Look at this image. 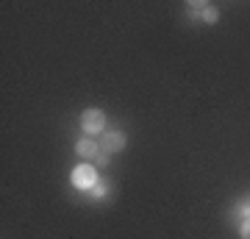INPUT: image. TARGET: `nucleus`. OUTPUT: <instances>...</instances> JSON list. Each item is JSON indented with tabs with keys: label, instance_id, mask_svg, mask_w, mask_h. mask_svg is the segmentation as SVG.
Wrapping results in <instances>:
<instances>
[{
	"label": "nucleus",
	"instance_id": "f257e3e1",
	"mask_svg": "<svg viewBox=\"0 0 250 239\" xmlns=\"http://www.w3.org/2000/svg\"><path fill=\"white\" fill-rule=\"evenodd\" d=\"M81 131H83V136H100L106 131V114L100 109H86L81 114Z\"/></svg>",
	"mask_w": 250,
	"mask_h": 239
},
{
	"label": "nucleus",
	"instance_id": "f03ea898",
	"mask_svg": "<svg viewBox=\"0 0 250 239\" xmlns=\"http://www.w3.org/2000/svg\"><path fill=\"white\" fill-rule=\"evenodd\" d=\"M98 181H100L98 170H95V164H89V161H83V164H78V167L72 170V186H75V189H86V192H89Z\"/></svg>",
	"mask_w": 250,
	"mask_h": 239
},
{
	"label": "nucleus",
	"instance_id": "7ed1b4c3",
	"mask_svg": "<svg viewBox=\"0 0 250 239\" xmlns=\"http://www.w3.org/2000/svg\"><path fill=\"white\" fill-rule=\"evenodd\" d=\"M125 148V133L123 131H103L100 133V153H106V156H111V153H120Z\"/></svg>",
	"mask_w": 250,
	"mask_h": 239
},
{
	"label": "nucleus",
	"instance_id": "20e7f679",
	"mask_svg": "<svg viewBox=\"0 0 250 239\" xmlns=\"http://www.w3.org/2000/svg\"><path fill=\"white\" fill-rule=\"evenodd\" d=\"M75 153L83 161H98L100 159V142H95V136H81L75 142Z\"/></svg>",
	"mask_w": 250,
	"mask_h": 239
},
{
	"label": "nucleus",
	"instance_id": "39448f33",
	"mask_svg": "<svg viewBox=\"0 0 250 239\" xmlns=\"http://www.w3.org/2000/svg\"><path fill=\"white\" fill-rule=\"evenodd\" d=\"M189 14H195L197 20H203L208 25H214L217 22V9L211 3H189Z\"/></svg>",
	"mask_w": 250,
	"mask_h": 239
},
{
	"label": "nucleus",
	"instance_id": "423d86ee",
	"mask_svg": "<svg viewBox=\"0 0 250 239\" xmlns=\"http://www.w3.org/2000/svg\"><path fill=\"white\" fill-rule=\"evenodd\" d=\"M108 189H111V186H108V181H98V184L89 189V195L95 197V200H103V197L108 195Z\"/></svg>",
	"mask_w": 250,
	"mask_h": 239
},
{
	"label": "nucleus",
	"instance_id": "0eeeda50",
	"mask_svg": "<svg viewBox=\"0 0 250 239\" xmlns=\"http://www.w3.org/2000/svg\"><path fill=\"white\" fill-rule=\"evenodd\" d=\"M236 217H239V220L250 217V200H239V203H236Z\"/></svg>",
	"mask_w": 250,
	"mask_h": 239
},
{
	"label": "nucleus",
	"instance_id": "6e6552de",
	"mask_svg": "<svg viewBox=\"0 0 250 239\" xmlns=\"http://www.w3.org/2000/svg\"><path fill=\"white\" fill-rule=\"evenodd\" d=\"M239 234H242V239H250V217H245L239 222Z\"/></svg>",
	"mask_w": 250,
	"mask_h": 239
}]
</instances>
